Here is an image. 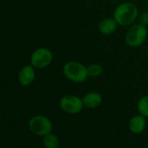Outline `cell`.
I'll return each instance as SVG.
<instances>
[{
	"label": "cell",
	"instance_id": "cell-10",
	"mask_svg": "<svg viewBox=\"0 0 148 148\" xmlns=\"http://www.w3.org/2000/svg\"><path fill=\"white\" fill-rule=\"evenodd\" d=\"M117 22L114 17H107L101 21L99 23V30L103 35H110L114 33L117 28Z\"/></svg>",
	"mask_w": 148,
	"mask_h": 148
},
{
	"label": "cell",
	"instance_id": "cell-13",
	"mask_svg": "<svg viewBox=\"0 0 148 148\" xmlns=\"http://www.w3.org/2000/svg\"><path fill=\"white\" fill-rule=\"evenodd\" d=\"M88 75L90 77L95 78L100 76L102 72H103V68L101 64L98 63H93L88 67Z\"/></svg>",
	"mask_w": 148,
	"mask_h": 148
},
{
	"label": "cell",
	"instance_id": "cell-6",
	"mask_svg": "<svg viewBox=\"0 0 148 148\" xmlns=\"http://www.w3.org/2000/svg\"><path fill=\"white\" fill-rule=\"evenodd\" d=\"M52 60L53 55L49 49L38 48L30 56V64L35 69H44L51 63Z\"/></svg>",
	"mask_w": 148,
	"mask_h": 148
},
{
	"label": "cell",
	"instance_id": "cell-3",
	"mask_svg": "<svg viewBox=\"0 0 148 148\" xmlns=\"http://www.w3.org/2000/svg\"><path fill=\"white\" fill-rule=\"evenodd\" d=\"M29 131L38 137H44L45 135L52 133L53 124L51 120L42 114L32 116L28 123Z\"/></svg>",
	"mask_w": 148,
	"mask_h": 148
},
{
	"label": "cell",
	"instance_id": "cell-5",
	"mask_svg": "<svg viewBox=\"0 0 148 148\" xmlns=\"http://www.w3.org/2000/svg\"><path fill=\"white\" fill-rule=\"evenodd\" d=\"M59 106L64 113L69 114H78L84 108L82 98L75 95H66L62 96L60 100Z\"/></svg>",
	"mask_w": 148,
	"mask_h": 148
},
{
	"label": "cell",
	"instance_id": "cell-7",
	"mask_svg": "<svg viewBox=\"0 0 148 148\" xmlns=\"http://www.w3.org/2000/svg\"><path fill=\"white\" fill-rule=\"evenodd\" d=\"M35 77H36L35 68L31 64H29V65H25L19 70L17 75V81L21 86L27 87L29 86L34 82Z\"/></svg>",
	"mask_w": 148,
	"mask_h": 148
},
{
	"label": "cell",
	"instance_id": "cell-9",
	"mask_svg": "<svg viewBox=\"0 0 148 148\" xmlns=\"http://www.w3.org/2000/svg\"><path fill=\"white\" fill-rule=\"evenodd\" d=\"M82 101L85 108L89 109H95L97 108L102 103V96L100 93L89 92L83 96Z\"/></svg>",
	"mask_w": 148,
	"mask_h": 148
},
{
	"label": "cell",
	"instance_id": "cell-1",
	"mask_svg": "<svg viewBox=\"0 0 148 148\" xmlns=\"http://www.w3.org/2000/svg\"><path fill=\"white\" fill-rule=\"evenodd\" d=\"M139 17L137 6L131 2H124L119 4L114 12V18L121 26L131 25Z\"/></svg>",
	"mask_w": 148,
	"mask_h": 148
},
{
	"label": "cell",
	"instance_id": "cell-4",
	"mask_svg": "<svg viewBox=\"0 0 148 148\" xmlns=\"http://www.w3.org/2000/svg\"><path fill=\"white\" fill-rule=\"evenodd\" d=\"M147 36V29L146 26L139 23L128 29L126 34V42L128 46L136 48L144 43Z\"/></svg>",
	"mask_w": 148,
	"mask_h": 148
},
{
	"label": "cell",
	"instance_id": "cell-8",
	"mask_svg": "<svg viewBox=\"0 0 148 148\" xmlns=\"http://www.w3.org/2000/svg\"><path fill=\"white\" fill-rule=\"evenodd\" d=\"M147 118L141 114H137L133 116L128 123L129 130L135 134H140L143 133L147 127Z\"/></svg>",
	"mask_w": 148,
	"mask_h": 148
},
{
	"label": "cell",
	"instance_id": "cell-12",
	"mask_svg": "<svg viewBox=\"0 0 148 148\" xmlns=\"http://www.w3.org/2000/svg\"><path fill=\"white\" fill-rule=\"evenodd\" d=\"M137 109L140 114L148 118V95L142 96L137 103Z\"/></svg>",
	"mask_w": 148,
	"mask_h": 148
},
{
	"label": "cell",
	"instance_id": "cell-11",
	"mask_svg": "<svg viewBox=\"0 0 148 148\" xmlns=\"http://www.w3.org/2000/svg\"><path fill=\"white\" fill-rule=\"evenodd\" d=\"M42 145L44 148H58L60 145V140L57 135L50 133L42 137Z\"/></svg>",
	"mask_w": 148,
	"mask_h": 148
},
{
	"label": "cell",
	"instance_id": "cell-2",
	"mask_svg": "<svg viewBox=\"0 0 148 148\" xmlns=\"http://www.w3.org/2000/svg\"><path fill=\"white\" fill-rule=\"evenodd\" d=\"M62 71L65 77L75 83L84 82L89 76L88 68L82 63L75 61H70L66 62L63 66Z\"/></svg>",
	"mask_w": 148,
	"mask_h": 148
},
{
	"label": "cell",
	"instance_id": "cell-14",
	"mask_svg": "<svg viewBox=\"0 0 148 148\" xmlns=\"http://www.w3.org/2000/svg\"><path fill=\"white\" fill-rule=\"evenodd\" d=\"M139 21H140V23L147 26L148 24V12L147 11H145V12H142L141 14H140L139 16Z\"/></svg>",
	"mask_w": 148,
	"mask_h": 148
}]
</instances>
